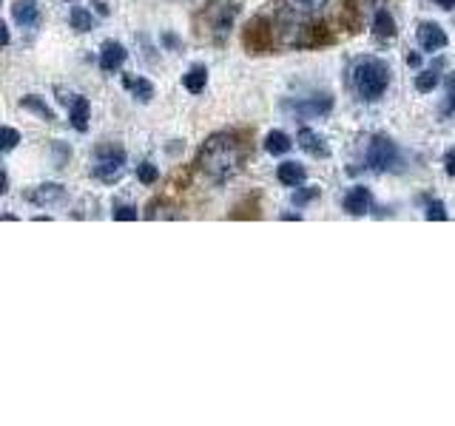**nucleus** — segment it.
Wrapping results in <instances>:
<instances>
[{
	"mask_svg": "<svg viewBox=\"0 0 455 426\" xmlns=\"http://www.w3.org/2000/svg\"><path fill=\"white\" fill-rule=\"evenodd\" d=\"M242 165V148L231 134H213L199 151V168L213 182L231 179Z\"/></svg>",
	"mask_w": 455,
	"mask_h": 426,
	"instance_id": "f257e3e1",
	"label": "nucleus"
},
{
	"mask_svg": "<svg viewBox=\"0 0 455 426\" xmlns=\"http://www.w3.org/2000/svg\"><path fill=\"white\" fill-rule=\"evenodd\" d=\"M350 80H353L355 94H359L362 99H367V103H373V99H379L384 91H387L390 68L384 60H379V57H364V60H359L353 66Z\"/></svg>",
	"mask_w": 455,
	"mask_h": 426,
	"instance_id": "f03ea898",
	"label": "nucleus"
},
{
	"mask_svg": "<svg viewBox=\"0 0 455 426\" xmlns=\"http://www.w3.org/2000/svg\"><path fill=\"white\" fill-rule=\"evenodd\" d=\"M92 174L106 182L114 185L123 174H125V151L114 142H106V146H97L94 151V165H92Z\"/></svg>",
	"mask_w": 455,
	"mask_h": 426,
	"instance_id": "7ed1b4c3",
	"label": "nucleus"
},
{
	"mask_svg": "<svg viewBox=\"0 0 455 426\" xmlns=\"http://www.w3.org/2000/svg\"><path fill=\"white\" fill-rule=\"evenodd\" d=\"M367 168L379 170V174H384V170H398L402 168V154H398L395 142L390 137H373L367 146Z\"/></svg>",
	"mask_w": 455,
	"mask_h": 426,
	"instance_id": "20e7f679",
	"label": "nucleus"
},
{
	"mask_svg": "<svg viewBox=\"0 0 455 426\" xmlns=\"http://www.w3.org/2000/svg\"><path fill=\"white\" fill-rule=\"evenodd\" d=\"M239 6L234 4H211L205 9V23H208V35L213 40H225L228 32H231L234 26V18H236Z\"/></svg>",
	"mask_w": 455,
	"mask_h": 426,
	"instance_id": "39448f33",
	"label": "nucleus"
},
{
	"mask_svg": "<svg viewBox=\"0 0 455 426\" xmlns=\"http://www.w3.org/2000/svg\"><path fill=\"white\" fill-rule=\"evenodd\" d=\"M284 108L293 111L299 120H316V117H324V114H331L333 97L331 94H313L305 99H296V103H288Z\"/></svg>",
	"mask_w": 455,
	"mask_h": 426,
	"instance_id": "423d86ee",
	"label": "nucleus"
},
{
	"mask_svg": "<svg viewBox=\"0 0 455 426\" xmlns=\"http://www.w3.org/2000/svg\"><path fill=\"white\" fill-rule=\"evenodd\" d=\"M416 37H419V46L424 49V51H441L447 46V32L441 28L438 23H421L419 28H416Z\"/></svg>",
	"mask_w": 455,
	"mask_h": 426,
	"instance_id": "0eeeda50",
	"label": "nucleus"
},
{
	"mask_svg": "<svg viewBox=\"0 0 455 426\" xmlns=\"http://www.w3.org/2000/svg\"><path fill=\"white\" fill-rule=\"evenodd\" d=\"M26 199L37 208H46V205H57L66 199V188L57 182H46V185H37V188H32L26 193Z\"/></svg>",
	"mask_w": 455,
	"mask_h": 426,
	"instance_id": "6e6552de",
	"label": "nucleus"
},
{
	"mask_svg": "<svg viewBox=\"0 0 455 426\" xmlns=\"http://www.w3.org/2000/svg\"><path fill=\"white\" fill-rule=\"evenodd\" d=\"M125 57H128V51H125L123 43L108 40L106 46H103V51H100V68H103L106 75H114V71H120V68H123Z\"/></svg>",
	"mask_w": 455,
	"mask_h": 426,
	"instance_id": "1a4fd4ad",
	"label": "nucleus"
},
{
	"mask_svg": "<svg viewBox=\"0 0 455 426\" xmlns=\"http://www.w3.org/2000/svg\"><path fill=\"white\" fill-rule=\"evenodd\" d=\"M370 205H373V196H370V191L364 188V185H355V188H350L345 193V210L350 213V217H364V213L370 210Z\"/></svg>",
	"mask_w": 455,
	"mask_h": 426,
	"instance_id": "9d476101",
	"label": "nucleus"
},
{
	"mask_svg": "<svg viewBox=\"0 0 455 426\" xmlns=\"http://www.w3.org/2000/svg\"><path fill=\"white\" fill-rule=\"evenodd\" d=\"M12 18H14V23L23 26V28H35L40 23V6L35 4V0H14Z\"/></svg>",
	"mask_w": 455,
	"mask_h": 426,
	"instance_id": "9b49d317",
	"label": "nucleus"
},
{
	"mask_svg": "<svg viewBox=\"0 0 455 426\" xmlns=\"http://www.w3.org/2000/svg\"><path fill=\"white\" fill-rule=\"evenodd\" d=\"M296 142L299 146H302L310 156H324L331 154V148H327V142L316 134V131H310V128H302V131H299V137H296Z\"/></svg>",
	"mask_w": 455,
	"mask_h": 426,
	"instance_id": "f8f14e48",
	"label": "nucleus"
},
{
	"mask_svg": "<svg viewBox=\"0 0 455 426\" xmlns=\"http://www.w3.org/2000/svg\"><path fill=\"white\" fill-rule=\"evenodd\" d=\"M123 85L134 94V99H140V103H151V99H154V85H151L146 77L125 75V77H123Z\"/></svg>",
	"mask_w": 455,
	"mask_h": 426,
	"instance_id": "ddd939ff",
	"label": "nucleus"
},
{
	"mask_svg": "<svg viewBox=\"0 0 455 426\" xmlns=\"http://www.w3.org/2000/svg\"><path fill=\"white\" fill-rule=\"evenodd\" d=\"M276 177H279L282 185H288V188H299V185L305 182L307 170L299 165V162H282L279 170H276Z\"/></svg>",
	"mask_w": 455,
	"mask_h": 426,
	"instance_id": "4468645a",
	"label": "nucleus"
},
{
	"mask_svg": "<svg viewBox=\"0 0 455 426\" xmlns=\"http://www.w3.org/2000/svg\"><path fill=\"white\" fill-rule=\"evenodd\" d=\"M89 111H92V106H89V99H85V97H75V99H71L68 120H71V125L77 128V131H85V128H89Z\"/></svg>",
	"mask_w": 455,
	"mask_h": 426,
	"instance_id": "2eb2a0df",
	"label": "nucleus"
},
{
	"mask_svg": "<svg viewBox=\"0 0 455 426\" xmlns=\"http://www.w3.org/2000/svg\"><path fill=\"white\" fill-rule=\"evenodd\" d=\"M373 35L379 40H393L395 37V20L387 9H379L376 18H373Z\"/></svg>",
	"mask_w": 455,
	"mask_h": 426,
	"instance_id": "dca6fc26",
	"label": "nucleus"
},
{
	"mask_svg": "<svg viewBox=\"0 0 455 426\" xmlns=\"http://www.w3.org/2000/svg\"><path fill=\"white\" fill-rule=\"evenodd\" d=\"M182 85L188 89L191 94H199V91H205V85H208V68L205 66H194L188 75H182Z\"/></svg>",
	"mask_w": 455,
	"mask_h": 426,
	"instance_id": "f3484780",
	"label": "nucleus"
},
{
	"mask_svg": "<svg viewBox=\"0 0 455 426\" xmlns=\"http://www.w3.org/2000/svg\"><path fill=\"white\" fill-rule=\"evenodd\" d=\"M20 108L37 114V117H40V120H46V122H54V111H52L46 103H43V99H40L37 94H26V97L20 99Z\"/></svg>",
	"mask_w": 455,
	"mask_h": 426,
	"instance_id": "a211bd4d",
	"label": "nucleus"
},
{
	"mask_svg": "<svg viewBox=\"0 0 455 426\" xmlns=\"http://www.w3.org/2000/svg\"><path fill=\"white\" fill-rule=\"evenodd\" d=\"M291 148H293V142H291V137L284 134V131H270L267 139H265V151H267V154H274V156L288 154Z\"/></svg>",
	"mask_w": 455,
	"mask_h": 426,
	"instance_id": "6ab92c4d",
	"label": "nucleus"
},
{
	"mask_svg": "<svg viewBox=\"0 0 455 426\" xmlns=\"http://www.w3.org/2000/svg\"><path fill=\"white\" fill-rule=\"evenodd\" d=\"M71 28L80 32V35L92 32V28H94V14L89 9H83V6H75V9H71Z\"/></svg>",
	"mask_w": 455,
	"mask_h": 426,
	"instance_id": "aec40b11",
	"label": "nucleus"
},
{
	"mask_svg": "<svg viewBox=\"0 0 455 426\" xmlns=\"http://www.w3.org/2000/svg\"><path fill=\"white\" fill-rule=\"evenodd\" d=\"M327 0H284V6H288L291 12L296 14H313V12H319L324 9Z\"/></svg>",
	"mask_w": 455,
	"mask_h": 426,
	"instance_id": "412c9836",
	"label": "nucleus"
},
{
	"mask_svg": "<svg viewBox=\"0 0 455 426\" xmlns=\"http://www.w3.org/2000/svg\"><path fill=\"white\" fill-rule=\"evenodd\" d=\"M438 80H441V77H438V71H433V68H430V71H421V75L416 77V89H419L421 94H427V91H433V89H435Z\"/></svg>",
	"mask_w": 455,
	"mask_h": 426,
	"instance_id": "4be33fe9",
	"label": "nucleus"
},
{
	"mask_svg": "<svg viewBox=\"0 0 455 426\" xmlns=\"http://www.w3.org/2000/svg\"><path fill=\"white\" fill-rule=\"evenodd\" d=\"M137 179H140L142 185H154L156 179H160V168L151 165V162H140V165H137Z\"/></svg>",
	"mask_w": 455,
	"mask_h": 426,
	"instance_id": "5701e85b",
	"label": "nucleus"
},
{
	"mask_svg": "<svg viewBox=\"0 0 455 426\" xmlns=\"http://www.w3.org/2000/svg\"><path fill=\"white\" fill-rule=\"evenodd\" d=\"M427 219H435V222H444L447 219V208H444V202H438V199H430L427 202Z\"/></svg>",
	"mask_w": 455,
	"mask_h": 426,
	"instance_id": "b1692460",
	"label": "nucleus"
},
{
	"mask_svg": "<svg viewBox=\"0 0 455 426\" xmlns=\"http://www.w3.org/2000/svg\"><path fill=\"white\" fill-rule=\"evenodd\" d=\"M319 196V188H296V193H293V205H307L310 199H316Z\"/></svg>",
	"mask_w": 455,
	"mask_h": 426,
	"instance_id": "393cba45",
	"label": "nucleus"
},
{
	"mask_svg": "<svg viewBox=\"0 0 455 426\" xmlns=\"http://www.w3.org/2000/svg\"><path fill=\"white\" fill-rule=\"evenodd\" d=\"M114 219L134 222L137 219V208H132V205H117V208H114Z\"/></svg>",
	"mask_w": 455,
	"mask_h": 426,
	"instance_id": "a878e982",
	"label": "nucleus"
},
{
	"mask_svg": "<svg viewBox=\"0 0 455 426\" xmlns=\"http://www.w3.org/2000/svg\"><path fill=\"white\" fill-rule=\"evenodd\" d=\"M18 142H20V134L18 131H14V128H4V154H9L14 146H18Z\"/></svg>",
	"mask_w": 455,
	"mask_h": 426,
	"instance_id": "bb28decb",
	"label": "nucleus"
},
{
	"mask_svg": "<svg viewBox=\"0 0 455 426\" xmlns=\"http://www.w3.org/2000/svg\"><path fill=\"white\" fill-rule=\"evenodd\" d=\"M447 111L455 114V80H450V85H447Z\"/></svg>",
	"mask_w": 455,
	"mask_h": 426,
	"instance_id": "cd10ccee",
	"label": "nucleus"
},
{
	"mask_svg": "<svg viewBox=\"0 0 455 426\" xmlns=\"http://www.w3.org/2000/svg\"><path fill=\"white\" fill-rule=\"evenodd\" d=\"M444 168H447V174H450V177H455V148L447 151V156H444Z\"/></svg>",
	"mask_w": 455,
	"mask_h": 426,
	"instance_id": "c85d7f7f",
	"label": "nucleus"
},
{
	"mask_svg": "<svg viewBox=\"0 0 455 426\" xmlns=\"http://www.w3.org/2000/svg\"><path fill=\"white\" fill-rule=\"evenodd\" d=\"M433 4H435V6H441V9H447V12H450V9H455V0H433Z\"/></svg>",
	"mask_w": 455,
	"mask_h": 426,
	"instance_id": "c756f323",
	"label": "nucleus"
},
{
	"mask_svg": "<svg viewBox=\"0 0 455 426\" xmlns=\"http://www.w3.org/2000/svg\"><path fill=\"white\" fill-rule=\"evenodd\" d=\"M421 63V57L416 54V51H412V54H407V66H419Z\"/></svg>",
	"mask_w": 455,
	"mask_h": 426,
	"instance_id": "7c9ffc66",
	"label": "nucleus"
},
{
	"mask_svg": "<svg viewBox=\"0 0 455 426\" xmlns=\"http://www.w3.org/2000/svg\"><path fill=\"white\" fill-rule=\"evenodd\" d=\"M66 4H68V0H66Z\"/></svg>",
	"mask_w": 455,
	"mask_h": 426,
	"instance_id": "2f4dec72",
	"label": "nucleus"
}]
</instances>
